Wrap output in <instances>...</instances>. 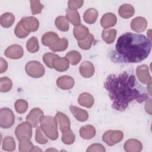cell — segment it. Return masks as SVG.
Returning <instances> with one entry per match:
<instances>
[{"label":"cell","mask_w":152,"mask_h":152,"mask_svg":"<svg viewBox=\"0 0 152 152\" xmlns=\"http://www.w3.org/2000/svg\"><path fill=\"white\" fill-rule=\"evenodd\" d=\"M104 87L112 102V108L118 111H125L134 100L141 103L148 99V92L137 81L135 75L125 71L118 75H109Z\"/></svg>","instance_id":"obj_1"},{"label":"cell","mask_w":152,"mask_h":152,"mask_svg":"<svg viewBox=\"0 0 152 152\" xmlns=\"http://www.w3.org/2000/svg\"><path fill=\"white\" fill-rule=\"evenodd\" d=\"M151 49V40L144 35L125 33L118 38L111 58L119 62L138 63L148 57Z\"/></svg>","instance_id":"obj_2"},{"label":"cell","mask_w":152,"mask_h":152,"mask_svg":"<svg viewBox=\"0 0 152 152\" xmlns=\"http://www.w3.org/2000/svg\"><path fill=\"white\" fill-rule=\"evenodd\" d=\"M40 128L46 135L51 140L58 138V122L51 116H42L40 119Z\"/></svg>","instance_id":"obj_3"},{"label":"cell","mask_w":152,"mask_h":152,"mask_svg":"<svg viewBox=\"0 0 152 152\" xmlns=\"http://www.w3.org/2000/svg\"><path fill=\"white\" fill-rule=\"evenodd\" d=\"M25 70L28 76L33 78H40L45 73L43 65L36 61H31L27 63Z\"/></svg>","instance_id":"obj_4"},{"label":"cell","mask_w":152,"mask_h":152,"mask_svg":"<svg viewBox=\"0 0 152 152\" xmlns=\"http://www.w3.org/2000/svg\"><path fill=\"white\" fill-rule=\"evenodd\" d=\"M15 122V115L9 108L4 107L0 110V126L2 128L8 129Z\"/></svg>","instance_id":"obj_5"},{"label":"cell","mask_w":152,"mask_h":152,"mask_svg":"<svg viewBox=\"0 0 152 152\" xmlns=\"http://www.w3.org/2000/svg\"><path fill=\"white\" fill-rule=\"evenodd\" d=\"M124 138V133L119 130H109L103 136V141L108 145L112 146L119 142Z\"/></svg>","instance_id":"obj_6"},{"label":"cell","mask_w":152,"mask_h":152,"mask_svg":"<svg viewBox=\"0 0 152 152\" xmlns=\"http://www.w3.org/2000/svg\"><path fill=\"white\" fill-rule=\"evenodd\" d=\"M15 136L19 141L20 139L27 137L31 139L32 136V126L28 122H23L15 128Z\"/></svg>","instance_id":"obj_7"},{"label":"cell","mask_w":152,"mask_h":152,"mask_svg":"<svg viewBox=\"0 0 152 152\" xmlns=\"http://www.w3.org/2000/svg\"><path fill=\"white\" fill-rule=\"evenodd\" d=\"M20 22L24 29L29 33L37 31L39 27V20L32 16L23 17Z\"/></svg>","instance_id":"obj_8"},{"label":"cell","mask_w":152,"mask_h":152,"mask_svg":"<svg viewBox=\"0 0 152 152\" xmlns=\"http://www.w3.org/2000/svg\"><path fill=\"white\" fill-rule=\"evenodd\" d=\"M4 55L8 58L18 59L23 57L24 55V50L20 45L17 44L12 45L6 49Z\"/></svg>","instance_id":"obj_9"},{"label":"cell","mask_w":152,"mask_h":152,"mask_svg":"<svg viewBox=\"0 0 152 152\" xmlns=\"http://www.w3.org/2000/svg\"><path fill=\"white\" fill-rule=\"evenodd\" d=\"M136 74L139 81L142 84H147L151 81V77L147 65L143 64L138 66L136 69Z\"/></svg>","instance_id":"obj_10"},{"label":"cell","mask_w":152,"mask_h":152,"mask_svg":"<svg viewBox=\"0 0 152 152\" xmlns=\"http://www.w3.org/2000/svg\"><path fill=\"white\" fill-rule=\"evenodd\" d=\"M43 112L40 108H34L31 110L26 116V121L28 122L33 127H37L40 122V119L43 116Z\"/></svg>","instance_id":"obj_11"},{"label":"cell","mask_w":152,"mask_h":152,"mask_svg":"<svg viewBox=\"0 0 152 152\" xmlns=\"http://www.w3.org/2000/svg\"><path fill=\"white\" fill-rule=\"evenodd\" d=\"M55 118L56 119L58 124L59 125L60 130L62 133L70 129V120L68 116L65 113L61 112H57Z\"/></svg>","instance_id":"obj_12"},{"label":"cell","mask_w":152,"mask_h":152,"mask_svg":"<svg viewBox=\"0 0 152 152\" xmlns=\"http://www.w3.org/2000/svg\"><path fill=\"white\" fill-rule=\"evenodd\" d=\"M147 27V21L142 17H137L131 22V27L136 32H142Z\"/></svg>","instance_id":"obj_13"},{"label":"cell","mask_w":152,"mask_h":152,"mask_svg":"<svg viewBox=\"0 0 152 152\" xmlns=\"http://www.w3.org/2000/svg\"><path fill=\"white\" fill-rule=\"evenodd\" d=\"M56 84L62 90H69L74 86V80L69 75H62L57 79Z\"/></svg>","instance_id":"obj_14"},{"label":"cell","mask_w":152,"mask_h":152,"mask_svg":"<svg viewBox=\"0 0 152 152\" xmlns=\"http://www.w3.org/2000/svg\"><path fill=\"white\" fill-rule=\"evenodd\" d=\"M124 148L127 152H139L142 150V145L141 141L137 139H129L125 142Z\"/></svg>","instance_id":"obj_15"},{"label":"cell","mask_w":152,"mask_h":152,"mask_svg":"<svg viewBox=\"0 0 152 152\" xmlns=\"http://www.w3.org/2000/svg\"><path fill=\"white\" fill-rule=\"evenodd\" d=\"M41 40L43 45L46 46H49L50 48L55 45L59 40V38L58 35L56 33L49 31L45 33L42 36Z\"/></svg>","instance_id":"obj_16"},{"label":"cell","mask_w":152,"mask_h":152,"mask_svg":"<svg viewBox=\"0 0 152 152\" xmlns=\"http://www.w3.org/2000/svg\"><path fill=\"white\" fill-rule=\"evenodd\" d=\"M69 66V61L66 57L60 58L59 56L55 58L53 61V68L57 71L64 72L66 71Z\"/></svg>","instance_id":"obj_17"},{"label":"cell","mask_w":152,"mask_h":152,"mask_svg":"<svg viewBox=\"0 0 152 152\" xmlns=\"http://www.w3.org/2000/svg\"><path fill=\"white\" fill-rule=\"evenodd\" d=\"M79 71L80 74L84 78H90L94 73V66L89 61H84L80 66Z\"/></svg>","instance_id":"obj_18"},{"label":"cell","mask_w":152,"mask_h":152,"mask_svg":"<svg viewBox=\"0 0 152 152\" xmlns=\"http://www.w3.org/2000/svg\"><path fill=\"white\" fill-rule=\"evenodd\" d=\"M116 16L112 12H107L104 14L100 20V24L103 28H107L114 26L116 24Z\"/></svg>","instance_id":"obj_19"},{"label":"cell","mask_w":152,"mask_h":152,"mask_svg":"<svg viewBox=\"0 0 152 152\" xmlns=\"http://www.w3.org/2000/svg\"><path fill=\"white\" fill-rule=\"evenodd\" d=\"M79 132L82 138L84 140H90L95 136L96 130L93 125H86L81 127Z\"/></svg>","instance_id":"obj_20"},{"label":"cell","mask_w":152,"mask_h":152,"mask_svg":"<svg viewBox=\"0 0 152 152\" xmlns=\"http://www.w3.org/2000/svg\"><path fill=\"white\" fill-rule=\"evenodd\" d=\"M69 110L74 116L79 121L84 122L87 120L88 118V112L77 106H69Z\"/></svg>","instance_id":"obj_21"},{"label":"cell","mask_w":152,"mask_h":152,"mask_svg":"<svg viewBox=\"0 0 152 152\" xmlns=\"http://www.w3.org/2000/svg\"><path fill=\"white\" fill-rule=\"evenodd\" d=\"M78 103L85 107L90 108L93 106L94 100L91 94L88 93H81L78 99Z\"/></svg>","instance_id":"obj_22"},{"label":"cell","mask_w":152,"mask_h":152,"mask_svg":"<svg viewBox=\"0 0 152 152\" xmlns=\"http://www.w3.org/2000/svg\"><path fill=\"white\" fill-rule=\"evenodd\" d=\"M73 33L74 37L77 40H78V41L83 40L90 34L88 28L82 24H79L75 26Z\"/></svg>","instance_id":"obj_23"},{"label":"cell","mask_w":152,"mask_h":152,"mask_svg":"<svg viewBox=\"0 0 152 152\" xmlns=\"http://www.w3.org/2000/svg\"><path fill=\"white\" fill-rule=\"evenodd\" d=\"M118 13L122 18H129L134 15L135 13V9L131 5L129 4H125L119 8Z\"/></svg>","instance_id":"obj_24"},{"label":"cell","mask_w":152,"mask_h":152,"mask_svg":"<svg viewBox=\"0 0 152 152\" xmlns=\"http://www.w3.org/2000/svg\"><path fill=\"white\" fill-rule=\"evenodd\" d=\"M98 17V11L93 8L87 9L83 14V19L86 23L89 24L94 23Z\"/></svg>","instance_id":"obj_25"},{"label":"cell","mask_w":152,"mask_h":152,"mask_svg":"<svg viewBox=\"0 0 152 152\" xmlns=\"http://www.w3.org/2000/svg\"><path fill=\"white\" fill-rule=\"evenodd\" d=\"M116 30L113 28H104L102 31V37L107 44L112 43L116 36Z\"/></svg>","instance_id":"obj_26"},{"label":"cell","mask_w":152,"mask_h":152,"mask_svg":"<svg viewBox=\"0 0 152 152\" xmlns=\"http://www.w3.org/2000/svg\"><path fill=\"white\" fill-rule=\"evenodd\" d=\"M66 17L68 20L74 26H76L81 23L80 17L77 10L66 9Z\"/></svg>","instance_id":"obj_27"},{"label":"cell","mask_w":152,"mask_h":152,"mask_svg":"<svg viewBox=\"0 0 152 152\" xmlns=\"http://www.w3.org/2000/svg\"><path fill=\"white\" fill-rule=\"evenodd\" d=\"M15 21V16L11 12H5L1 16V25L5 28L12 26Z\"/></svg>","instance_id":"obj_28"},{"label":"cell","mask_w":152,"mask_h":152,"mask_svg":"<svg viewBox=\"0 0 152 152\" xmlns=\"http://www.w3.org/2000/svg\"><path fill=\"white\" fill-rule=\"evenodd\" d=\"M56 27L62 31H67L69 30V21L64 16H58L55 21Z\"/></svg>","instance_id":"obj_29"},{"label":"cell","mask_w":152,"mask_h":152,"mask_svg":"<svg viewBox=\"0 0 152 152\" xmlns=\"http://www.w3.org/2000/svg\"><path fill=\"white\" fill-rule=\"evenodd\" d=\"M33 146V143L28 138L24 137L19 140L18 150L20 152L31 151Z\"/></svg>","instance_id":"obj_30"},{"label":"cell","mask_w":152,"mask_h":152,"mask_svg":"<svg viewBox=\"0 0 152 152\" xmlns=\"http://www.w3.org/2000/svg\"><path fill=\"white\" fill-rule=\"evenodd\" d=\"M27 50L30 53H36L39 49V45L38 39L36 36H33L30 38L26 43Z\"/></svg>","instance_id":"obj_31"},{"label":"cell","mask_w":152,"mask_h":152,"mask_svg":"<svg viewBox=\"0 0 152 152\" xmlns=\"http://www.w3.org/2000/svg\"><path fill=\"white\" fill-rule=\"evenodd\" d=\"M15 149V142L14 139L11 136L5 137L2 141V150L12 151Z\"/></svg>","instance_id":"obj_32"},{"label":"cell","mask_w":152,"mask_h":152,"mask_svg":"<svg viewBox=\"0 0 152 152\" xmlns=\"http://www.w3.org/2000/svg\"><path fill=\"white\" fill-rule=\"evenodd\" d=\"M94 40V36L91 34H89L87 37L82 40L78 41V46L83 50H88L90 49L93 42Z\"/></svg>","instance_id":"obj_33"},{"label":"cell","mask_w":152,"mask_h":152,"mask_svg":"<svg viewBox=\"0 0 152 152\" xmlns=\"http://www.w3.org/2000/svg\"><path fill=\"white\" fill-rule=\"evenodd\" d=\"M68 40L66 38L63 37L59 39V40L55 45L50 47L49 48L53 52H61V51H64L66 50L68 48Z\"/></svg>","instance_id":"obj_34"},{"label":"cell","mask_w":152,"mask_h":152,"mask_svg":"<svg viewBox=\"0 0 152 152\" xmlns=\"http://www.w3.org/2000/svg\"><path fill=\"white\" fill-rule=\"evenodd\" d=\"M65 57L68 59L71 65H77L81 59V54L76 50H71L68 52L66 54Z\"/></svg>","instance_id":"obj_35"},{"label":"cell","mask_w":152,"mask_h":152,"mask_svg":"<svg viewBox=\"0 0 152 152\" xmlns=\"http://www.w3.org/2000/svg\"><path fill=\"white\" fill-rule=\"evenodd\" d=\"M12 87L11 80L7 77H1L0 78V91L5 93L9 91Z\"/></svg>","instance_id":"obj_36"},{"label":"cell","mask_w":152,"mask_h":152,"mask_svg":"<svg viewBox=\"0 0 152 152\" xmlns=\"http://www.w3.org/2000/svg\"><path fill=\"white\" fill-rule=\"evenodd\" d=\"M75 139V135L73 133L72 131H71L70 129L62 133V141L65 144H66V145L72 144V143H74Z\"/></svg>","instance_id":"obj_37"},{"label":"cell","mask_w":152,"mask_h":152,"mask_svg":"<svg viewBox=\"0 0 152 152\" xmlns=\"http://www.w3.org/2000/svg\"><path fill=\"white\" fill-rule=\"evenodd\" d=\"M15 109L17 113H25L28 108V103L27 101L23 99L17 100L15 102Z\"/></svg>","instance_id":"obj_38"},{"label":"cell","mask_w":152,"mask_h":152,"mask_svg":"<svg viewBox=\"0 0 152 152\" xmlns=\"http://www.w3.org/2000/svg\"><path fill=\"white\" fill-rule=\"evenodd\" d=\"M47 136L42 130L40 126H39L36 128V135L35 139L37 142L40 144H45L48 142Z\"/></svg>","instance_id":"obj_39"},{"label":"cell","mask_w":152,"mask_h":152,"mask_svg":"<svg viewBox=\"0 0 152 152\" xmlns=\"http://www.w3.org/2000/svg\"><path fill=\"white\" fill-rule=\"evenodd\" d=\"M14 33L16 35L17 37L20 38V39H23L26 37L28 34H29V32L27 31L23 27L20 21L17 23L15 30H14Z\"/></svg>","instance_id":"obj_40"},{"label":"cell","mask_w":152,"mask_h":152,"mask_svg":"<svg viewBox=\"0 0 152 152\" xmlns=\"http://www.w3.org/2000/svg\"><path fill=\"white\" fill-rule=\"evenodd\" d=\"M58 56V55L53 53H46L43 56V61L48 67L49 68H53V59Z\"/></svg>","instance_id":"obj_41"},{"label":"cell","mask_w":152,"mask_h":152,"mask_svg":"<svg viewBox=\"0 0 152 152\" xmlns=\"http://www.w3.org/2000/svg\"><path fill=\"white\" fill-rule=\"evenodd\" d=\"M30 7L31 10V13L33 15L40 14L43 8V5L40 3L39 0H33L30 1Z\"/></svg>","instance_id":"obj_42"},{"label":"cell","mask_w":152,"mask_h":152,"mask_svg":"<svg viewBox=\"0 0 152 152\" xmlns=\"http://www.w3.org/2000/svg\"><path fill=\"white\" fill-rule=\"evenodd\" d=\"M83 3L84 1L82 0H69L68 2V9L77 10L83 6Z\"/></svg>","instance_id":"obj_43"},{"label":"cell","mask_w":152,"mask_h":152,"mask_svg":"<svg viewBox=\"0 0 152 152\" xmlns=\"http://www.w3.org/2000/svg\"><path fill=\"white\" fill-rule=\"evenodd\" d=\"M87 152H93V151H100V152H104L106 149L101 144H93L90 145L86 150Z\"/></svg>","instance_id":"obj_44"},{"label":"cell","mask_w":152,"mask_h":152,"mask_svg":"<svg viewBox=\"0 0 152 152\" xmlns=\"http://www.w3.org/2000/svg\"><path fill=\"white\" fill-rule=\"evenodd\" d=\"M0 73L2 74L5 72L8 68V64L7 61L2 58H0Z\"/></svg>","instance_id":"obj_45"},{"label":"cell","mask_w":152,"mask_h":152,"mask_svg":"<svg viewBox=\"0 0 152 152\" xmlns=\"http://www.w3.org/2000/svg\"><path fill=\"white\" fill-rule=\"evenodd\" d=\"M145 109L146 112L150 115H151V99L150 98H149L145 102Z\"/></svg>","instance_id":"obj_46"},{"label":"cell","mask_w":152,"mask_h":152,"mask_svg":"<svg viewBox=\"0 0 152 152\" xmlns=\"http://www.w3.org/2000/svg\"><path fill=\"white\" fill-rule=\"evenodd\" d=\"M31 151H42V150L37 146H33Z\"/></svg>","instance_id":"obj_47"},{"label":"cell","mask_w":152,"mask_h":152,"mask_svg":"<svg viewBox=\"0 0 152 152\" xmlns=\"http://www.w3.org/2000/svg\"><path fill=\"white\" fill-rule=\"evenodd\" d=\"M49 150H52V151L55 150V151H57V150H55V149H52V148H50V149H48V150H46V151H49Z\"/></svg>","instance_id":"obj_48"}]
</instances>
